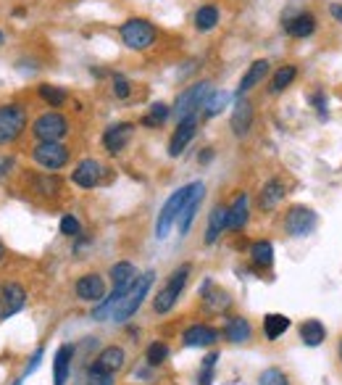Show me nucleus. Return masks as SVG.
Returning <instances> with one entry per match:
<instances>
[{"mask_svg": "<svg viewBox=\"0 0 342 385\" xmlns=\"http://www.w3.org/2000/svg\"><path fill=\"white\" fill-rule=\"evenodd\" d=\"M253 119H256V111H253V104H250L248 98L242 95L234 101V108H232V132L237 135V138H245L250 130H253Z\"/></svg>", "mask_w": 342, "mask_h": 385, "instance_id": "13", "label": "nucleus"}, {"mask_svg": "<svg viewBox=\"0 0 342 385\" xmlns=\"http://www.w3.org/2000/svg\"><path fill=\"white\" fill-rule=\"evenodd\" d=\"M121 43L130 50H148L156 43V27L148 19H130L124 21L119 29Z\"/></svg>", "mask_w": 342, "mask_h": 385, "instance_id": "3", "label": "nucleus"}, {"mask_svg": "<svg viewBox=\"0 0 342 385\" xmlns=\"http://www.w3.org/2000/svg\"><path fill=\"white\" fill-rule=\"evenodd\" d=\"M113 93H116V98H130V79L124 74H113Z\"/></svg>", "mask_w": 342, "mask_h": 385, "instance_id": "41", "label": "nucleus"}, {"mask_svg": "<svg viewBox=\"0 0 342 385\" xmlns=\"http://www.w3.org/2000/svg\"><path fill=\"white\" fill-rule=\"evenodd\" d=\"M132 130H135V127H132L130 122H121V124L108 127V130L103 132V145H106V150H108L111 156H119L121 150L127 148V143H130Z\"/></svg>", "mask_w": 342, "mask_h": 385, "instance_id": "15", "label": "nucleus"}, {"mask_svg": "<svg viewBox=\"0 0 342 385\" xmlns=\"http://www.w3.org/2000/svg\"><path fill=\"white\" fill-rule=\"evenodd\" d=\"M311 106L316 108V113L321 116V119H326V95L319 90V93H314L311 95Z\"/></svg>", "mask_w": 342, "mask_h": 385, "instance_id": "42", "label": "nucleus"}, {"mask_svg": "<svg viewBox=\"0 0 342 385\" xmlns=\"http://www.w3.org/2000/svg\"><path fill=\"white\" fill-rule=\"evenodd\" d=\"M0 259H3V243H0Z\"/></svg>", "mask_w": 342, "mask_h": 385, "instance_id": "48", "label": "nucleus"}, {"mask_svg": "<svg viewBox=\"0 0 342 385\" xmlns=\"http://www.w3.org/2000/svg\"><path fill=\"white\" fill-rule=\"evenodd\" d=\"M42 354H45V351H42V348H38V351H35V354H32V359H29V367H27V369H24V377H27V375H32V372H35V369H38V367H40V362H42Z\"/></svg>", "mask_w": 342, "mask_h": 385, "instance_id": "44", "label": "nucleus"}, {"mask_svg": "<svg viewBox=\"0 0 342 385\" xmlns=\"http://www.w3.org/2000/svg\"><path fill=\"white\" fill-rule=\"evenodd\" d=\"M198 185H200V182H190V185H185V188H179L174 196H169V201L161 206V214H158V219H156V238L158 240H164V238L171 233V227H174V222L179 219L182 208L187 206V201H190L193 193L198 190Z\"/></svg>", "mask_w": 342, "mask_h": 385, "instance_id": "2", "label": "nucleus"}, {"mask_svg": "<svg viewBox=\"0 0 342 385\" xmlns=\"http://www.w3.org/2000/svg\"><path fill=\"white\" fill-rule=\"evenodd\" d=\"M103 167L98 164L95 159H84L76 164V169L72 172V182L74 185H79V188L84 190H90V188H98L101 185V179H103Z\"/></svg>", "mask_w": 342, "mask_h": 385, "instance_id": "14", "label": "nucleus"}, {"mask_svg": "<svg viewBox=\"0 0 342 385\" xmlns=\"http://www.w3.org/2000/svg\"><path fill=\"white\" fill-rule=\"evenodd\" d=\"M258 385H290V380H287V375L282 372V369H277V367H268V369H263V372H261Z\"/></svg>", "mask_w": 342, "mask_h": 385, "instance_id": "38", "label": "nucleus"}, {"mask_svg": "<svg viewBox=\"0 0 342 385\" xmlns=\"http://www.w3.org/2000/svg\"><path fill=\"white\" fill-rule=\"evenodd\" d=\"M285 32L292 38H311L316 32V19L308 11H297V13H287L285 16Z\"/></svg>", "mask_w": 342, "mask_h": 385, "instance_id": "17", "label": "nucleus"}, {"mask_svg": "<svg viewBox=\"0 0 342 385\" xmlns=\"http://www.w3.org/2000/svg\"><path fill=\"white\" fill-rule=\"evenodd\" d=\"M169 113H171V108H169L166 104H161V101H158V104L150 106V113L142 119V124H145V127H158V124L166 122Z\"/></svg>", "mask_w": 342, "mask_h": 385, "instance_id": "34", "label": "nucleus"}, {"mask_svg": "<svg viewBox=\"0 0 342 385\" xmlns=\"http://www.w3.org/2000/svg\"><path fill=\"white\" fill-rule=\"evenodd\" d=\"M203 196H205V185L200 182V185H198V190L193 193V198L187 201V206L182 208L179 219H176V227H179V238H185L187 233H190V227H193V222H195V214H198V208H200V203H203Z\"/></svg>", "mask_w": 342, "mask_h": 385, "instance_id": "20", "label": "nucleus"}, {"mask_svg": "<svg viewBox=\"0 0 342 385\" xmlns=\"http://www.w3.org/2000/svg\"><path fill=\"white\" fill-rule=\"evenodd\" d=\"M27 306V291L16 282L0 285V320H8Z\"/></svg>", "mask_w": 342, "mask_h": 385, "instance_id": "10", "label": "nucleus"}, {"mask_svg": "<svg viewBox=\"0 0 342 385\" xmlns=\"http://www.w3.org/2000/svg\"><path fill=\"white\" fill-rule=\"evenodd\" d=\"M187 277H190V264H182V267L169 277L166 288L158 291V296L153 298V311H156V314H169V311L174 309V303L179 301L182 291H185Z\"/></svg>", "mask_w": 342, "mask_h": 385, "instance_id": "4", "label": "nucleus"}, {"mask_svg": "<svg viewBox=\"0 0 342 385\" xmlns=\"http://www.w3.org/2000/svg\"><path fill=\"white\" fill-rule=\"evenodd\" d=\"M32 132H35V138H38L40 143H61V138L69 132V122H66L61 113L47 111L35 119Z\"/></svg>", "mask_w": 342, "mask_h": 385, "instance_id": "7", "label": "nucleus"}, {"mask_svg": "<svg viewBox=\"0 0 342 385\" xmlns=\"http://www.w3.org/2000/svg\"><path fill=\"white\" fill-rule=\"evenodd\" d=\"M156 282V272L153 269H148V272H142L135 280V285H132L130 291H127V296L119 301V306L113 309V314H111V320L113 322H127L130 317H135L137 314V309L142 306V301L148 298V293H150V285Z\"/></svg>", "mask_w": 342, "mask_h": 385, "instance_id": "1", "label": "nucleus"}, {"mask_svg": "<svg viewBox=\"0 0 342 385\" xmlns=\"http://www.w3.org/2000/svg\"><path fill=\"white\" fill-rule=\"evenodd\" d=\"M340 357H342V343H340Z\"/></svg>", "mask_w": 342, "mask_h": 385, "instance_id": "50", "label": "nucleus"}, {"mask_svg": "<svg viewBox=\"0 0 342 385\" xmlns=\"http://www.w3.org/2000/svg\"><path fill=\"white\" fill-rule=\"evenodd\" d=\"M84 385H113V375H93V372H87V383Z\"/></svg>", "mask_w": 342, "mask_h": 385, "instance_id": "43", "label": "nucleus"}, {"mask_svg": "<svg viewBox=\"0 0 342 385\" xmlns=\"http://www.w3.org/2000/svg\"><path fill=\"white\" fill-rule=\"evenodd\" d=\"M76 296L87 303H101L106 298V282H103L101 274H84L76 280Z\"/></svg>", "mask_w": 342, "mask_h": 385, "instance_id": "16", "label": "nucleus"}, {"mask_svg": "<svg viewBox=\"0 0 342 385\" xmlns=\"http://www.w3.org/2000/svg\"><path fill=\"white\" fill-rule=\"evenodd\" d=\"M11 167V161H0V174H6V169Z\"/></svg>", "mask_w": 342, "mask_h": 385, "instance_id": "47", "label": "nucleus"}, {"mask_svg": "<svg viewBox=\"0 0 342 385\" xmlns=\"http://www.w3.org/2000/svg\"><path fill=\"white\" fill-rule=\"evenodd\" d=\"M169 359V346L166 343H150L148 351H145V362H148V367H158V364H164Z\"/></svg>", "mask_w": 342, "mask_h": 385, "instance_id": "35", "label": "nucleus"}, {"mask_svg": "<svg viewBox=\"0 0 342 385\" xmlns=\"http://www.w3.org/2000/svg\"><path fill=\"white\" fill-rule=\"evenodd\" d=\"M285 198V182H279V179H268L263 190H261V198H258V206L263 211H274L279 206V201Z\"/></svg>", "mask_w": 342, "mask_h": 385, "instance_id": "24", "label": "nucleus"}, {"mask_svg": "<svg viewBox=\"0 0 342 385\" xmlns=\"http://www.w3.org/2000/svg\"><path fill=\"white\" fill-rule=\"evenodd\" d=\"M0 43H3V32H0Z\"/></svg>", "mask_w": 342, "mask_h": 385, "instance_id": "49", "label": "nucleus"}, {"mask_svg": "<svg viewBox=\"0 0 342 385\" xmlns=\"http://www.w3.org/2000/svg\"><path fill=\"white\" fill-rule=\"evenodd\" d=\"M195 132H198V113L185 116L182 122H176V130H174V135H171V143H169V156H171V159H176V156L185 153V148L195 138Z\"/></svg>", "mask_w": 342, "mask_h": 385, "instance_id": "12", "label": "nucleus"}, {"mask_svg": "<svg viewBox=\"0 0 342 385\" xmlns=\"http://www.w3.org/2000/svg\"><path fill=\"white\" fill-rule=\"evenodd\" d=\"M27 130V111L16 104L0 106V145H8Z\"/></svg>", "mask_w": 342, "mask_h": 385, "instance_id": "6", "label": "nucleus"}, {"mask_svg": "<svg viewBox=\"0 0 342 385\" xmlns=\"http://www.w3.org/2000/svg\"><path fill=\"white\" fill-rule=\"evenodd\" d=\"M248 216H250L248 196L240 193V196L234 198V203L229 206V222H227V227H229V230H242V227L248 225Z\"/></svg>", "mask_w": 342, "mask_h": 385, "instance_id": "26", "label": "nucleus"}, {"mask_svg": "<svg viewBox=\"0 0 342 385\" xmlns=\"http://www.w3.org/2000/svg\"><path fill=\"white\" fill-rule=\"evenodd\" d=\"M127 362V354H124V348L119 346H108L103 348L101 354L95 357V362L87 367V372H93V375H116L121 367Z\"/></svg>", "mask_w": 342, "mask_h": 385, "instance_id": "11", "label": "nucleus"}, {"mask_svg": "<svg viewBox=\"0 0 342 385\" xmlns=\"http://www.w3.org/2000/svg\"><path fill=\"white\" fill-rule=\"evenodd\" d=\"M32 159L38 161L42 169H61L69 161V148L64 143H40L38 148L32 150Z\"/></svg>", "mask_w": 342, "mask_h": 385, "instance_id": "9", "label": "nucleus"}, {"mask_svg": "<svg viewBox=\"0 0 342 385\" xmlns=\"http://www.w3.org/2000/svg\"><path fill=\"white\" fill-rule=\"evenodd\" d=\"M227 104H229V93H224V90H219V93H211L208 98H205V116H216V113H222L224 108H227Z\"/></svg>", "mask_w": 342, "mask_h": 385, "instance_id": "33", "label": "nucleus"}, {"mask_svg": "<svg viewBox=\"0 0 342 385\" xmlns=\"http://www.w3.org/2000/svg\"><path fill=\"white\" fill-rule=\"evenodd\" d=\"M211 156H213V150H211V148H205L203 153H200V161H203V164H208V161H211Z\"/></svg>", "mask_w": 342, "mask_h": 385, "instance_id": "46", "label": "nucleus"}, {"mask_svg": "<svg viewBox=\"0 0 342 385\" xmlns=\"http://www.w3.org/2000/svg\"><path fill=\"white\" fill-rule=\"evenodd\" d=\"M137 277H139V274H137V267H135L132 262H119V264H113V269H111V282H113V288H132Z\"/></svg>", "mask_w": 342, "mask_h": 385, "instance_id": "25", "label": "nucleus"}, {"mask_svg": "<svg viewBox=\"0 0 342 385\" xmlns=\"http://www.w3.org/2000/svg\"><path fill=\"white\" fill-rule=\"evenodd\" d=\"M203 296H205V306H208V311H224V309H229V306H232L229 293L213 288L211 282H205Z\"/></svg>", "mask_w": 342, "mask_h": 385, "instance_id": "28", "label": "nucleus"}, {"mask_svg": "<svg viewBox=\"0 0 342 385\" xmlns=\"http://www.w3.org/2000/svg\"><path fill=\"white\" fill-rule=\"evenodd\" d=\"M250 256H253L256 267L266 269V267L274 264V245L268 243V240H258V243H253V248H250Z\"/></svg>", "mask_w": 342, "mask_h": 385, "instance_id": "31", "label": "nucleus"}, {"mask_svg": "<svg viewBox=\"0 0 342 385\" xmlns=\"http://www.w3.org/2000/svg\"><path fill=\"white\" fill-rule=\"evenodd\" d=\"M208 95H211V82H208V79L195 82V85L187 87L185 93H179V98L174 101V108H171L176 122H182L185 116H193V113L205 104Z\"/></svg>", "mask_w": 342, "mask_h": 385, "instance_id": "5", "label": "nucleus"}, {"mask_svg": "<svg viewBox=\"0 0 342 385\" xmlns=\"http://www.w3.org/2000/svg\"><path fill=\"white\" fill-rule=\"evenodd\" d=\"M324 338H326V328H324L319 320H305L303 325H300V340H303L308 348L321 346Z\"/></svg>", "mask_w": 342, "mask_h": 385, "instance_id": "27", "label": "nucleus"}, {"mask_svg": "<svg viewBox=\"0 0 342 385\" xmlns=\"http://www.w3.org/2000/svg\"><path fill=\"white\" fill-rule=\"evenodd\" d=\"M219 340V330L211 328V325H193L182 333V343L190 348H203V346H213Z\"/></svg>", "mask_w": 342, "mask_h": 385, "instance_id": "18", "label": "nucleus"}, {"mask_svg": "<svg viewBox=\"0 0 342 385\" xmlns=\"http://www.w3.org/2000/svg\"><path fill=\"white\" fill-rule=\"evenodd\" d=\"M316 225H319V216H316L314 208H308V206H292L290 208V214H287V219H285L287 233H290L292 238L311 235V233L316 230Z\"/></svg>", "mask_w": 342, "mask_h": 385, "instance_id": "8", "label": "nucleus"}, {"mask_svg": "<svg viewBox=\"0 0 342 385\" xmlns=\"http://www.w3.org/2000/svg\"><path fill=\"white\" fill-rule=\"evenodd\" d=\"M253 330H250V322L245 317H229L227 325H224V338L229 343H248Z\"/></svg>", "mask_w": 342, "mask_h": 385, "instance_id": "23", "label": "nucleus"}, {"mask_svg": "<svg viewBox=\"0 0 342 385\" xmlns=\"http://www.w3.org/2000/svg\"><path fill=\"white\" fill-rule=\"evenodd\" d=\"M287 330H290V320H287L285 314H266V320H263V335H266L268 340H279Z\"/></svg>", "mask_w": 342, "mask_h": 385, "instance_id": "29", "label": "nucleus"}, {"mask_svg": "<svg viewBox=\"0 0 342 385\" xmlns=\"http://www.w3.org/2000/svg\"><path fill=\"white\" fill-rule=\"evenodd\" d=\"M219 24V9L216 6H200V9L195 11V27L200 29V32H211L213 27Z\"/></svg>", "mask_w": 342, "mask_h": 385, "instance_id": "30", "label": "nucleus"}, {"mask_svg": "<svg viewBox=\"0 0 342 385\" xmlns=\"http://www.w3.org/2000/svg\"><path fill=\"white\" fill-rule=\"evenodd\" d=\"M40 98H42V101H47L53 108H58V106L66 104V93L56 85H42V87H40Z\"/></svg>", "mask_w": 342, "mask_h": 385, "instance_id": "37", "label": "nucleus"}, {"mask_svg": "<svg viewBox=\"0 0 342 385\" xmlns=\"http://www.w3.org/2000/svg\"><path fill=\"white\" fill-rule=\"evenodd\" d=\"M329 13H332L334 21H342V3H332V6H329Z\"/></svg>", "mask_w": 342, "mask_h": 385, "instance_id": "45", "label": "nucleus"}, {"mask_svg": "<svg viewBox=\"0 0 342 385\" xmlns=\"http://www.w3.org/2000/svg\"><path fill=\"white\" fill-rule=\"evenodd\" d=\"M72 359H74V346H58L56 357H53V385H66L72 375Z\"/></svg>", "mask_w": 342, "mask_h": 385, "instance_id": "19", "label": "nucleus"}, {"mask_svg": "<svg viewBox=\"0 0 342 385\" xmlns=\"http://www.w3.org/2000/svg\"><path fill=\"white\" fill-rule=\"evenodd\" d=\"M295 77H297L295 66H279V72L274 74V79H271V93H282V90H287V87L295 82Z\"/></svg>", "mask_w": 342, "mask_h": 385, "instance_id": "32", "label": "nucleus"}, {"mask_svg": "<svg viewBox=\"0 0 342 385\" xmlns=\"http://www.w3.org/2000/svg\"><path fill=\"white\" fill-rule=\"evenodd\" d=\"M266 74H268V61H266V58H261V61H253V64L248 66L245 77L240 79V87H237V98L248 95L253 87H258L261 82H263V77H266Z\"/></svg>", "mask_w": 342, "mask_h": 385, "instance_id": "21", "label": "nucleus"}, {"mask_svg": "<svg viewBox=\"0 0 342 385\" xmlns=\"http://www.w3.org/2000/svg\"><path fill=\"white\" fill-rule=\"evenodd\" d=\"M61 235L66 238L82 235V225H79V219H76L74 214H66L64 219H61Z\"/></svg>", "mask_w": 342, "mask_h": 385, "instance_id": "40", "label": "nucleus"}, {"mask_svg": "<svg viewBox=\"0 0 342 385\" xmlns=\"http://www.w3.org/2000/svg\"><path fill=\"white\" fill-rule=\"evenodd\" d=\"M216 362H219V351H211V354L203 359V367H200V372H198V383H200V385H211L213 383V369H216Z\"/></svg>", "mask_w": 342, "mask_h": 385, "instance_id": "36", "label": "nucleus"}, {"mask_svg": "<svg viewBox=\"0 0 342 385\" xmlns=\"http://www.w3.org/2000/svg\"><path fill=\"white\" fill-rule=\"evenodd\" d=\"M35 188H38V193H42V196H56L58 190H61V179L58 177H38L35 179Z\"/></svg>", "mask_w": 342, "mask_h": 385, "instance_id": "39", "label": "nucleus"}, {"mask_svg": "<svg viewBox=\"0 0 342 385\" xmlns=\"http://www.w3.org/2000/svg\"><path fill=\"white\" fill-rule=\"evenodd\" d=\"M227 222H229V208L213 206L211 216H208V227H205V245H213L222 238V233L227 230Z\"/></svg>", "mask_w": 342, "mask_h": 385, "instance_id": "22", "label": "nucleus"}]
</instances>
